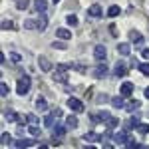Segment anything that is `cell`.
I'll return each instance as SVG.
<instances>
[{
  "mask_svg": "<svg viewBox=\"0 0 149 149\" xmlns=\"http://www.w3.org/2000/svg\"><path fill=\"white\" fill-rule=\"evenodd\" d=\"M107 70H109V68L105 66V62H100V64H97V68H95V72H93V76H95V78H105V76L109 74Z\"/></svg>",
  "mask_w": 149,
  "mask_h": 149,
  "instance_id": "cell-15",
  "label": "cell"
},
{
  "mask_svg": "<svg viewBox=\"0 0 149 149\" xmlns=\"http://www.w3.org/2000/svg\"><path fill=\"white\" fill-rule=\"evenodd\" d=\"M145 97L149 100V88H145Z\"/></svg>",
  "mask_w": 149,
  "mask_h": 149,
  "instance_id": "cell-45",
  "label": "cell"
},
{
  "mask_svg": "<svg viewBox=\"0 0 149 149\" xmlns=\"http://www.w3.org/2000/svg\"><path fill=\"white\" fill-rule=\"evenodd\" d=\"M113 145H127V141H129V131H127L125 127L121 129V131H117L113 133Z\"/></svg>",
  "mask_w": 149,
  "mask_h": 149,
  "instance_id": "cell-2",
  "label": "cell"
},
{
  "mask_svg": "<svg viewBox=\"0 0 149 149\" xmlns=\"http://www.w3.org/2000/svg\"><path fill=\"white\" fill-rule=\"evenodd\" d=\"M117 125H119V117H113V115L105 121V127H107V129H113V127H117Z\"/></svg>",
  "mask_w": 149,
  "mask_h": 149,
  "instance_id": "cell-27",
  "label": "cell"
},
{
  "mask_svg": "<svg viewBox=\"0 0 149 149\" xmlns=\"http://www.w3.org/2000/svg\"><path fill=\"white\" fill-rule=\"evenodd\" d=\"M133 88H135V86H133L131 81H123V84L119 86V93H121V95H125V97H129V95L133 93Z\"/></svg>",
  "mask_w": 149,
  "mask_h": 149,
  "instance_id": "cell-12",
  "label": "cell"
},
{
  "mask_svg": "<svg viewBox=\"0 0 149 149\" xmlns=\"http://www.w3.org/2000/svg\"><path fill=\"white\" fill-rule=\"evenodd\" d=\"M28 133H30L32 137H40V135H42L40 127H38V125H34V123H30V127H28Z\"/></svg>",
  "mask_w": 149,
  "mask_h": 149,
  "instance_id": "cell-26",
  "label": "cell"
},
{
  "mask_svg": "<svg viewBox=\"0 0 149 149\" xmlns=\"http://www.w3.org/2000/svg\"><path fill=\"white\" fill-rule=\"evenodd\" d=\"M6 143H10V135L6 131H2V145H6Z\"/></svg>",
  "mask_w": 149,
  "mask_h": 149,
  "instance_id": "cell-41",
  "label": "cell"
},
{
  "mask_svg": "<svg viewBox=\"0 0 149 149\" xmlns=\"http://www.w3.org/2000/svg\"><path fill=\"white\" fill-rule=\"evenodd\" d=\"M34 10L40 14V12H46V0H34Z\"/></svg>",
  "mask_w": 149,
  "mask_h": 149,
  "instance_id": "cell-25",
  "label": "cell"
},
{
  "mask_svg": "<svg viewBox=\"0 0 149 149\" xmlns=\"http://www.w3.org/2000/svg\"><path fill=\"white\" fill-rule=\"evenodd\" d=\"M141 58H143V60H149V48H143V50H141Z\"/></svg>",
  "mask_w": 149,
  "mask_h": 149,
  "instance_id": "cell-43",
  "label": "cell"
},
{
  "mask_svg": "<svg viewBox=\"0 0 149 149\" xmlns=\"http://www.w3.org/2000/svg\"><path fill=\"white\" fill-rule=\"evenodd\" d=\"M52 48H54V50H66L68 44H66V40H54V42H52Z\"/></svg>",
  "mask_w": 149,
  "mask_h": 149,
  "instance_id": "cell-29",
  "label": "cell"
},
{
  "mask_svg": "<svg viewBox=\"0 0 149 149\" xmlns=\"http://www.w3.org/2000/svg\"><path fill=\"white\" fill-rule=\"evenodd\" d=\"M139 107H141V102H139V100H131L129 103H125V109L129 111V113H133V111H137Z\"/></svg>",
  "mask_w": 149,
  "mask_h": 149,
  "instance_id": "cell-21",
  "label": "cell"
},
{
  "mask_svg": "<svg viewBox=\"0 0 149 149\" xmlns=\"http://www.w3.org/2000/svg\"><path fill=\"white\" fill-rule=\"evenodd\" d=\"M34 145H38V141H36V137H34V139H26V137H22V139H16V141H14V147H16V149L34 147Z\"/></svg>",
  "mask_w": 149,
  "mask_h": 149,
  "instance_id": "cell-8",
  "label": "cell"
},
{
  "mask_svg": "<svg viewBox=\"0 0 149 149\" xmlns=\"http://www.w3.org/2000/svg\"><path fill=\"white\" fill-rule=\"evenodd\" d=\"M117 54H121V56H129V54H131V44H127V42H119V44H117Z\"/></svg>",
  "mask_w": 149,
  "mask_h": 149,
  "instance_id": "cell-17",
  "label": "cell"
},
{
  "mask_svg": "<svg viewBox=\"0 0 149 149\" xmlns=\"http://www.w3.org/2000/svg\"><path fill=\"white\" fill-rule=\"evenodd\" d=\"M30 76H22L20 80H18V84H16V93L18 95H26V93L30 92Z\"/></svg>",
  "mask_w": 149,
  "mask_h": 149,
  "instance_id": "cell-1",
  "label": "cell"
},
{
  "mask_svg": "<svg viewBox=\"0 0 149 149\" xmlns=\"http://www.w3.org/2000/svg\"><path fill=\"white\" fill-rule=\"evenodd\" d=\"M28 6H30V0H18V2H16V8H18V10H26Z\"/></svg>",
  "mask_w": 149,
  "mask_h": 149,
  "instance_id": "cell-33",
  "label": "cell"
},
{
  "mask_svg": "<svg viewBox=\"0 0 149 149\" xmlns=\"http://www.w3.org/2000/svg\"><path fill=\"white\" fill-rule=\"evenodd\" d=\"M10 60L14 62V64H18V62H22V56L16 54V52H10Z\"/></svg>",
  "mask_w": 149,
  "mask_h": 149,
  "instance_id": "cell-38",
  "label": "cell"
},
{
  "mask_svg": "<svg viewBox=\"0 0 149 149\" xmlns=\"http://www.w3.org/2000/svg\"><path fill=\"white\" fill-rule=\"evenodd\" d=\"M109 117H111V113H109V111H100V113H97V119H100L102 123H105Z\"/></svg>",
  "mask_w": 149,
  "mask_h": 149,
  "instance_id": "cell-34",
  "label": "cell"
},
{
  "mask_svg": "<svg viewBox=\"0 0 149 149\" xmlns=\"http://www.w3.org/2000/svg\"><path fill=\"white\" fill-rule=\"evenodd\" d=\"M8 92H10V90H8V84H6V81H2V84H0V93H2V97H6Z\"/></svg>",
  "mask_w": 149,
  "mask_h": 149,
  "instance_id": "cell-36",
  "label": "cell"
},
{
  "mask_svg": "<svg viewBox=\"0 0 149 149\" xmlns=\"http://www.w3.org/2000/svg\"><path fill=\"white\" fill-rule=\"evenodd\" d=\"M66 103H68V107L74 111V113H80V111H84V103H81V100L74 97V95H72V97H68V102H66Z\"/></svg>",
  "mask_w": 149,
  "mask_h": 149,
  "instance_id": "cell-4",
  "label": "cell"
},
{
  "mask_svg": "<svg viewBox=\"0 0 149 149\" xmlns=\"http://www.w3.org/2000/svg\"><path fill=\"white\" fill-rule=\"evenodd\" d=\"M48 28V18H46V12H40V16H38V30L40 32H44Z\"/></svg>",
  "mask_w": 149,
  "mask_h": 149,
  "instance_id": "cell-20",
  "label": "cell"
},
{
  "mask_svg": "<svg viewBox=\"0 0 149 149\" xmlns=\"http://www.w3.org/2000/svg\"><path fill=\"white\" fill-rule=\"evenodd\" d=\"M139 72H141L143 76H149V62H143V64H139Z\"/></svg>",
  "mask_w": 149,
  "mask_h": 149,
  "instance_id": "cell-35",
  "label": "cell"
},
{
  "mask_svg": "<svg viewBox=\"0 0 149 149\" xmlns=\"http://www.w3.org/2000/svg\"><path fill=\"white\" fill-rule=\"evenodd\" d=\"M24 28H26V30H38V20H34V18L24 20Z\"/></svg>",
  "mask_w": 149,
  "mask_h": 149,
  "instance_id": "cell-23",
  "label": "cell"
},
{
  "mask_svg": "<svg viewBox=\"0 0 149 149\" xmlns=\"http://www.w3.org/2000/svg\"><path fill=\"white\" fill-rule=\"evenodd\" d=\"M139 123H141V115H139V113H131V115H129V119L123 121V127H125L127 131H131V129H137Z\"/></svg>",
  "mask_w": 149,
  "mask_h": 149,
  "instance_id": "cell-3",
  "label": "cell"
},
{
  "mask_svg": "<svg viewBox=\"0 0 149 149\" xmlns=\"http://www.w3.org/2000/svg\"><path fill=\"white\" fill-rule=\"evenodd\" d=\"M84 141H88V143H95V141H102V135H97L95 131H88V133H84Z\"/></svg>",
  "mask_w": 149,
  "mask_h": 149,
  "instance_id": "cell-18",
  "label": "cell"
},
{
  "mask_svg": "<svg viewBox=\"0 0 149 149\" xmlns=\"http://www.w3.org/2000/svg\"><path fill=\"white\" fill-rule=\"evenodd\" d=\"M88 16H90V18H102L103 16L102 4H93V6H90V8H88Z\"/></svg>",
  "mask_w": 149,
  "mask_h": 149,
  "instance_id": "cell-9",
  "label": "cell"
},
{
  "mask_svg": "<svg viewBox=\"0 0 149 149\" xmlns=\"http://www.w3.org/2000/svg\"><path fill=\"white\" fill-rule=\"evenodd\" d=\"M58 117H62V111H60V109L50 111V113L44 117V125H46V127H54V125H56V119H58Z\"/></svg>",
  "mask_w": 149,
  "mask_h": 149,
  "instance_id": "cell-7",
  "label": "cell"
},
{
  "mask_svg": "<svg viewBox=\"0 0 149 149\" xmlns=\"http://www.w3.org/2000/svg\"><path fill=\"white\" fill-rule=\"evenodd\" d=\"M38 66H40V70H42V72H52V70H54L52 62H50L48 58H44V56L38 58Z\"/></svg>",
  "mask_w": 149,
  "mask_h": 149,
  "instance_id": "cell-13",
  "label": "cell"
},
{
  "mask_svg": "<svg viewBox=\"0 0 149 149\" xmlns=\"http://www.w3.org/2000/svg\"><path fill=\"white\" fill-rule=\"evenodd\" d=\"M66 129H68V125H54L52 127V137H54V143H60L62 139H64V135H66Z\"/></svg>",
  "mask_w": 149,
  "mask_h": 149,
  "instance_id": "cell-5",
  "label": "cell"
},
{
  "mask_svg": "<svg viewBox=\"0 0 149 149\" xmlns=\"http://www.w3.org/2000/svg\"><path fill=\"white\" fill-rule=\"evenodd\" d=\"M26 117H28V123H34V125H36V123H38V121H40V119H38V117H36L34 113H28V115H26Z\"/></svg>",
  "mask_w": 149,
  "mask_h": 149,
  "instance_id": "cell-40",
  "label": "cell"
},
{
  "mask_svg": "<svg viewBox=\"0 0 149 149\" xmlns=\"http://www.w3.org/2000/svg\"><path fill=\"white\" fill-rule=\"evenodd\" d=\"M54 81L66 84V72H64V70H58V68H56V74H54Z\"/></svg>",
  "mask_w": 149,
  "mask_h": 149,
  "instance_id": "cell-24",
  "label": "cell"
},
{
  "mask_svg": "<svg viewBox=\"0 0 149 149\" xmlns=\"http://www.w3.org/2000/svg\"><path fill=\"white\" fill-rule=\"evenodd\" d=\"M52 2H54V4H58V2H60V0H52Z\"/></svg>",
  "mask_w": 149,
  "mask_h": 149,
  "instance_id": "cell-46",
  "label": "cell"
},
{
  "mask_svg": "<svg viewBox=\"0 0 149 149\" xmlns=\"http://www.w3.org/2000/svg\"><path fill=\"white\" fill-rule=\"evenodd\" d=\"M34 107H36V111H46L48 109V102L42 97V95H38L34 100Z\"/></svg>",
  "mask_w": 149,
  "mask_h": 149,
  "instance_id": "cell-16",
  "label": "cell"
},
{
  "mask_svg": "<svg viewBox=\"0 0 149 149\" xmlns=\"http://www.w3.org/2000/svg\"><path fill=\"white\" fill-rule=\"evenodd\" d=\"M111 105H113L115 109H125V95H115V97H111Z\"/></svg>",
  "mask_w": 149,
  "mask_h": 149,
  "instance_id": "cell-14",
  "label": "cell"
},
{
  "mask_svg": "<svg viewBox=\"0 0 149 149\" xmlns=\"http://www.w3.org/2000/svg\"><path fill=\"white\" fill-rule=\"evenodd\" d=\"M137 133L139 135H149V123H139L137 125Z\"/></svg>",
  "mask_w": 149,
  "mask_h": 149,
  "instance_id": "cell-31",
  "label": "cell"
},
{
  "mask_svg": "<svg viewBox=\"0 0 149 149\" xmlns=\"http://www.w3.org/2000/svg\"><path fill=\"white\" fill-rule=\"evenodd\" d=\"M4 119L6 121H18V115L14 109H8V111H4Z\"/></svg>",
  "mask_w": 149,
  "mask_h": 149,
  "instance_id": "cell-28",
  "label": "cell"
},
{
  "mask_svg": "<svg viewBox=\"0 0 149 149\" xmlns=\"http://www.w3.org/2000/svg\"><path fill=\"white\" fill-rule=\"evenodd\" d=\"M119 12H121L119 6H109V8H107V16H109V18H115V16H119Z\"/></svg>",
  "mask_w": 149,
  "mask_h": 149,
  "instance_id": "cell-30",
  "label": "cell"
},
{
  "mask_svg": "<svg viewBox=\"0 0 149 149\" xmlns=\"http://www.w3.org/2000/svg\"><path fill=\"white\" fill-rule=\"evenodd\" d=\"M137 145H139V143L135 141V139H131V137H129V141H127V145H125V147H137Z\"/></svg>",
  "mask_w": 149,
  "mask_h": 149,
  "instance_id": "cell-44",
  "label": "cell"
},
{
  "mask_svg": "<svg viewBox=\"0 0 149 149\" xmlns=\"http://www.w3.org/2000/svg\"><path fill=\"white\" fill-rule=\"evenodd\" d=\"M93 58H95L97 62H105V58H107V48L103 46V44L93 46Z\"/></svg>",
  "mask_w": 149,
  "mask_h": 149,
  "instance_id": "cell-6",
  "label": "cell"
},
{
  "mask_svg": "<svg viewBox=\"0 0 149 149\" xmlns=\"http://www.w3.org/2000/svg\"><path fill=\"white\" fill-rule=\"evenodd\" d=\"M129 38H131V44H135V46H143V42H145V38L137 30H131L129 32Z\"/></svg>",
  "mask_w": 149,
  "mask_h": 149,
  "instance_id": "cell-10",
  "label": "cell"
},
{
  "mask_svg": "<svg viewBox=\"0 0 149 149\" xmlns=\"http://www.w3.org/2000/svg\"><path fill=\"white\" fill-rule=\"evenodd\" d=\"M12 28H14L12 20H2V30H12Z\"/></svg>",
  "mask_w": 149,
  "mask_h": 149,
  "instance_id": "cell-37",
  "label": "cell"
},
{
  "mask_svg": "<svg viewBox=\"0 0 149 149\" xmlns=\"http://www.w3.org/2000/svg\"><path fill=\"white\" fill-rule=\"evenodd\" d=\"M72 70H76V72H80V74H84V72H86V66H81V64H72Z\"/></svg>",
  "mask_w": 149,
  "mask_h": 149,
  "instance_id": "cell-39",
  "label": "cell"
},
{
  "mask_svg": "<svg viewBox=\"0 0 149 149\" xmlns=\"http://www.w3.org/2000/svg\"><path fill=\"white\" fill-rule=\"evenodd\" d=\"M66 125H68V129H76L78 127V117L74 115V111H72V115L66 117Z\"/></svg>",
  "mask_w": 149,
  "mask_h": 149,
  "instance_id": "cell-22",
  "label": "cell"
},
{
  "mask_svg": "<svg viewBox=\"0 0 149 149\" xmlns=\"http://www.w3.org/2000/svg\"><path fill=\"white\" fill-rule=\"evenodd\" d=\"M66 24H68V26H78V16L68 14V16H66Z\"/></svg>",
  "mask_w": 149,
  "mask_h": 149,
  "instance_id": "cell-32",
  "label": "cell"
},
{
  "mask_svg": "<svg viewBox=\"0 0 149 149\" xmlns=\"http://www.w3.org/2000/svg\"><path fill=\"white\" fill-rule=\"evenodd\" d=\"M113 76H115V78H125V76H127V68H125V64H123V62H117V64H115Z\"/></svg>",
  "mask_w": 149,
  "mask_h": 149,
  "instance_id": "cell-11",
  "label": "cell"
},
{
  "mask_svg": "<svg viewBox=\"0 0 149 149\" xmlns=\"http://www.w3.org/2000/svg\"><path fill=\"white\" fill-rule=\"evenodd\" d=\"M105 102H111V100H109L105 93H103V95H97V103H105Z\"/></svg>",
  "mask_w": 149,
  "mask_h": 149,
  "instance_id": "cell-42",
  "label": "cell"
},
{
  "mask_svg": "<svg viewBox=\"0 0 149 149\" xmlns=\"http://www.w3.org/2000/svg\"><path fill=\"white\" fill-rule=\"evenodd\" d=\"M56 38H60V40H66V42H68L70 38H72V32H70L68 28H58V30H56Z\"/></svg>",
  "mask_w": 149,
  "mask_h": 149,
  "instance_id": "cell-19",
  "label": "cell"
}]
</instances>
